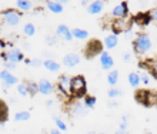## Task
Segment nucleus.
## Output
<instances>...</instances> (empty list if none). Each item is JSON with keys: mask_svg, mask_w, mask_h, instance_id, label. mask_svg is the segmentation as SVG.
Masks as SVG:
<instances>
[{"mask_svg": "<svg viewBox=\"0 0 157 134\" xmlns=\"http://www.w3.org/2000/svg\"><path fill=\"white\" fill-rule=\"evenodd\" d=\"M70 113L73 116H77V117H83V116L87 114V107L83 104L82 101H75L70 106Z\"/></svg>", "mask_w": 157, "mask_h": 134, "instance_id": "obj_14", "label": "nucleus"}, {"mask_svg": "<svg viewBox=\"0 0 157 134\" xmlns=\"http://www.w3.org/2000/svg\"><path fill=\"white\" fill-rule=\"evenodd\" d=\"M149 14H150V19L157 23V7H156V9H153V10H151V12H150Z\"/></svg>", "mask_w": 157, "mask_h": 134, "instance_id": "obj_40", "label": "nucleus"}, {"mask_svg": "<svg viewBox=\"0 0 157 134\" xmlns=\"http://www.w3.org/2000/svg\"><path fill=\"white\" fill-rule=\"evenodd\" d=\"M54 124H56V128L57 130H60L63 133V131H66L67 130V126H66V123L63 121L60 117H54Z\"/></svg>", "mask_w": 157, "mask_h": 134, "instance_id": "obj_29", "label": "nucleus"}, {"mask_svg": "<svg viewBox=\"0 0 157 134\" xmlns=\"http://www.w3.org/2000/svg\"><path fill=\"white\" fill-rule=\"evenodd\" d=\"M0 80L3 81V87L9 88L12 86H16L17 84V77L13 76L9 70H2L0 71Z\"/></svg>", "mask_w": 157, "mask_h": 134, "instance_id": "obj_9", "label": "nucleus"}, {"mask_svg": "<svg viewBox=\"0 0 157 134\" xmlns=\"http://www.w3.org/2000/svg\"><path fill=\"white\" fill-rule=\"evenodd\" d=\"M70 79L69 76L62 74L57 80V90L62 93L64 97H70L71 96V90H70Z\"/></svg>", "mask_w": 157, "mask_h": 134, "instance_id": "obj_6", "label": "nucleus"}, {"mask_svg": "<svg viewBox=\"0 0 157 134\" xmlns=\"http://www.w3.org/2000/svg\"><path fill=\"white\" fill-rule=\"evenodd\" d=\"M130 24H132V21L128 20L127 17L126 19H114L112 23V30H113V34H119L124 33V32H127L130 29Z\"/></svg>", "mask_w": 157, "mask_h": 134, "instance_id": "obj_5", "label": "nucleus"}, {"mask_svg": "<svg viewBox=\"0 0 157 134\" xmlns=\"http://www.w3.org/2000/svg\"><path fill=\"white\" fill-rule=\"evenodd\" d=\"M80 56L77 53H67L64 57H63V66L66 67H76L80 63Z\"/></svg>", "mask_w": 157, "mask_h": 134, "instance_id": "obj_15", "label": "nucleus"}, {"mask_svg": "<svg viewBox=\"0 0 157 134\" xmlns=\"http://www.w3.org/2000/svg\"><path fill=\"white\" fill-rule=\"evenodd\" d=\"M16 9L19 12H30L33 9V3L30 0H16Z\"/></svg>", "mask_w": 157, "mask_h": 134, "instance_id": "obj_19", "label": "nucleus"}, {"mask_svg": "<svg viewBox=\"0 0 157 134\" xmlns=\"http://www.w3.org/2000/svg\"><path fill=\"white\" fill-rule=\"evenodd\" d=\"M6 117H7V107L3 101L0 100V121H6Z\"/></svg>", "mask_w": 157, "mask_h": 134, "instance_id": "obj_33", "label": "nucleus"}, {"mask_svg": "<svg viewBox=\"0 0 157 134\" xmlns=\"http://www.w3.org/2000/svg\"><path fill=\"white\" fill-rule=\"evenodd\" d=\"M86 9H87V13H89V14H93V16L100 14L104 9V2L103 0H93V2L89 3V6H87Z\"/></svg>", "mask_w": 157, "mask_h": 134, "instance_id": "obj_12", "label": "nucleus"}, {"mask_svg": "<svg viewBox=\"0 0 157 134\" xmlns=\"http://www.w3.org/2000/svg\"><path fill=\"white\" fill-rule=\"evenodd\" d=\"M3 66H4V70H13V69H16V66H17V64H14V63H10V61H4V63H3Z\"/></svg>", "mask_w": 157, "mask_h": 134, "instance_id": "obj_38", "label": "nucleus"}, {"mask_svg": "<svg viewBox=\"0 0 157 134\" xmlns=\"http://www.w3.org/2000/svg\"><path fill=\"white\" fill-rule=\"evenodd\" d=\"M149 69H150V73L154 76L157 79V59H154V60H151L150 61V64H149Z\"/></svg>", "mask_w": 157, "mask_h": 134, "instance_id": "obj_35", "label": "nucleus"}, {"mask_svg": "<svg viewBox=\"0 0 157 134\" xmlns=\"http://www.w3.org/2000/svg\"><path fill=\"white\" fill-rule=\"evenodd\" d=\"M71 36L77 40H86L89 37V33H87V30H83V29H73L71 30Z\"/></svg>", "mask_w": 157, "mask_h": 134, "instance_id": "obj_21", "label": "nucleus"}, {"mask_svg": "<svg viewBox=\"0 0 157 134\" xmlns=\"http://www.w3.org/2000/svg\"><path fill=\"white\" fill-rule=\"evenodd\" d=\"M30 117H32V114H30V111H27V110H20V111H17L16 114H14V120L16 121H27V120H30Z\"/></svg>", "mask_w": 157, "mask_h": 134, "instance_id": "obj_20", "label": "nucleus"}, {"mask_svg": "<svg viewBox=\"0 0 157 134\" xmlns=\"http://www.w3.org/2000/svg\"><path fill=\"white\" fill-rule=\"evenodd\" d=\"M136 100L139 101V103H141V104L147 106V91H137Z\"/></svg>", "mask_w": 157, "mask_h": 134, "instance_id": "obj_32", "label": "nucleus"}, {"mask_svg": "<svg viewBox=\"0 0 157 134\" xmlns=\"http://www.w3.org/2000/svg\"><path fill=\"white\" fill-rule=\"evenodd\" d=\"M127 80L132 87H139L140 86V76H139V73H130Z\"/></svg>", "mask_w": 157, "mask_h": 134, "instance_id": "obj_23", "label": "nucleus"}, {"mask_svg": "<svg viewBox=\"0 0 157 134\" xmlns=\"http://www.w3.org/2000/svg\"><path fill=\"white\" fill-rule=\"evenodd\" d=\"M139 76H140V83H143L144 86H149L150 84L149 74H147V73H141V74H139Z\"/></svg>", "mask_w": 157, "mask_h": 134, "instance_id": "obj_37", "label": "nucleus"}, {"mask_svg": "<svg viewBox=\"0 0 157 134\" xmlns=\"http://www.w3.org/2000/svg\"><path fill=\"white\" fill-rule=\"evenodd\" d=\"M2 59L4 61H10V63H20L25 60V56H23V51L20 49H17V47H12V49H9L7 51H4L3 54H2Z\"/></svg>", "mask_w": 157, "mask_h": 134, "instance_id": "obj_4", "label": "nucleus"}, {"mask_svg": "<svg viewBox=\"0 0 157 134\" xmlns=\"http://www.w3.org/2000/svg\"><path fill=\"white\" fill-rule=\"evenodd\" d=\"M37 88H39V93H40V94H43V96H49V94H52V93H53V90H54L53 84L50 83L47 79L39 80Z\"/></svg>", "mask_w": 157, "mask_h": 134, "instance_id": "obj_13", "label": "nucleus"}, {"mask_svg": "<svg viewBox=\"0 0 157 134\" xmlns=\"http://www.w3.org/2000/svg\"><path fill=\"white\" fill-rule=\"evenodd\" d=\"M25 63L30 67H40V66H43V60H40V59H26Z\"/></svg>", "mask_w": 157, "mask_h": 134, "instance_id": "obj_31", "label": "nucleus"}, {"mask_svg": "<svg viewBox=\"0 0 157 134\" xmlns=\"http://www.w3.org/2000/svg\"><path fill=\"white\" fill-rule=\"evenodd\" d=\"M112 16L114 19H126L128 16V3L127 2H121L116 4L112 10Z\"/></svg>", "mask_w": 157, "mask_h": 134, "instance_id": "obj_7", "label": "nucleus"}, {"mask_svg": "<svg viewBox=\"0 0 157 134\" xmlns=\"http://www.w3.org/2000/svg\"><path fill=\"white\" fill-rule=\"evenodd\" d=\"M23 33H25V36H27V37L34 36V33H36V26H34L33 23H27V24H25V27H23Z\"/></svg>", "mask_w": 157, "mask_h": 134, "instance_id": "obj_25", "label": "nucleus"}, {"mask_svg": "<svg viewBox=\"0 0 157 134\" xmlns=\"http://www.w3.org/2000/svg\"><path fill=\"white\" fill-rule=\"evenodd\" d=\"M83 104L86 106L87 109H93L96 106V97L93 96H84V101H83Z\"/></svg>", "mask_w": 157, "mask_h": 134, "instance_id": "obj_27", "label": "nucleus"}, {"mask_svg": "<svg viewBox=\"0 0 157 134\" xmlns=\"http://www.w3.org/2000/svg\"><path fill=\"white\" fill-rule=\"evenodd\" d=\"M151 46H153V43H151V39H150L149 34L146 33H140L134 39V42H133V50L136 54H146V53H149L151 50Z\"/></svg>", "mask_w": 157, "mask_h": 134, "instance_id": "obj_1", "label": "nucleus"}, {"mask_svg": "<svg viewBox=\"0 0 157 134\" xmlns=\"http://www.w3.org/2000/svg\"><path fill=\"white\" fill-rule=\"evenodd\" d=\"M17 93H19L21 97H27V96H29V93H27V87H26L25 83H19V84H17Z\"/></svg>", "mask_w": 157, "mask_h": 134, "instance_id": "obj_34", "label": "nucleus"}, {"mask_svg": "<svg viewBox=\"0 0 157 134\" xmlns=\"http://www.w3.org/2000/svg\"><path fill=\"white\" fill-rule=\"evenodd\" d=\"M0 19L6 23L7 26H12V27H16L19 26L21 20V14L19 10H14V9H6L0 13Z\"/></svg>", "mask_w": 157, "mask_h": 134, "instance_id": "obj_3", "label": "nucleus"}, {"mask_svg": "<svg viewBox=\"0 0 157 134\" xmlns=\"http://www.w3.org/2000/svg\"><path fill=\"white\" fill-rule=\"evenodd\" d=\"M107 96L110 97V99H117V97L123 96V91H121L119 87H110L107 91Z\"/></svg>", "mask_w": 157, "mask_h": 134, "instance_id": "obj_26", "label": "nucleus"}, {"mask_svg": "<svg viewBox=\"0 0 157 134\" xmlns=\"http://www.w3.org/2000/svg\"><path fill=\"white\" fill-rule=\"evenodd\" d=\"M104 47L107 49V50H112V49H114V47L119 44V36H116V34H109V36H106V39H104Z\"/></svg>", "mask_w": 157, "mask_h": 134, "instance_id": "obj_16", "label": "nucleus"}, {"mask_svg": "<svg viewBox=\"0 0 157 134\" xmlns=\"http://www.w3.org/2000/svg\"><path fill=\"white\" fill-rule=\"evenodd\" d=\"M26 84V87H27V93H29V96H36L39 93V88H37V83L36 81H27Z\"/></svg>", "mask_w": 157, "mask_h": 134, "instance_id": "obj_24", "label": "nucleus"}, {"mask_svg": "<svg viewBox=\"0 0 157 134\" xmlns=\"http://www.w3.org/2000/svg\"><path fill=\"white\" fill-rule=\"evenodd\" d=\"M56 3H59V4H62V6H64L66 3H69V0H54Z\"/></svg>", "mask_w": 157, "mask_h": 134, "instance_id": "obj_41", "label": "nucleus"}, {"mask_svg": "<svg viewBox=\"0 0 157 134\" xmlns=\"http://www.w3.org/2000/svg\"><path fill=\"white\" fill-rule=\"evenodd\" d=\"M114 134H127V131H121V130H117Z\"/></svg>", "mask_w": 157, "mask_h": 134, "instance_id": "obj_44", "label": "nucleus"}, {"mask_svg": "<svg viewBox=\"0 0 157 134\" xmlns=\"http://www.w3.org/2000/svg\"><path fill=\"white\" fill-rule=\"evenodd\" d=\"M100 64L103 70H113L114 67V60H113L112 54L107 51H101L100 53Z\"/></svg>", "mask_w": 157, "mask_h": 134, "instance_id": "obj_10", "label": "nucleus"}, {"mask_svg": "<svg viewBox=\"0 0 157 134\" xmlns=\"http://www.w3.org/2000/svg\"><path fill=\"white\" fill-rule=\"evenodd\" d=\"M50 134H63L60 130H57V128H52L50 130Z\"/></svg>", "mask_w": 157, "mask_h": 134, "instance_id": "obj_42", "label": "nucleus"}, {"mask_svg": "<svg viewBox=\"0 0 157 134\" xmlns=\"http://www.w3.org/2000/svg\"><path fill=\"white\" fill-rule=\"evenodd\" d=\"M101 51H103V46H101V43H100L99 40H91V42L87 44L84 53H86V56L89 57V59H91V57L100 54Z\"/></svg>", "mask_w": 157, "mask_h": 134, "instance_id": "obj_8", "label": "nucleus"}, {"mask_svg": "<svg viewBox=\"0 0 157 134\" xmlns=\"http://www.w3.org/2000/svg\"><path fill=\"white\" fill-rule=\"evenodd\" d=\"M56 36H57V39H62L64 42H71V40H73L71 30L69 29L66 24H59L57 26V29H56Z\"/></svg>", "mask_w": 157, "mask_h": 134, "instance_id": "obj_11", "label": "nucleus"}, {"mask_svg": "<svg viewBox=\"0 0 157 134\" xmlns=\"http://www.w3.org/2000/svg\"><path fill=\"white\" fill-rule=\"evenodd\" d=\"M70 90L71 96L75 97H82L86 96L87 91V81L84 79V76H73L70 79Z\"/></svg>", "mask_w": 157, "mask_h": 134, "instance_id": "obj_2", "label": "nucleus"}, {"mask_svg": "<svg viewBox=\"0 0 157 134\" xmlns=\"http://www.w3.org/2000/svg\"><path fill=\"white\" fill-rule=\"evenodd\" d=\"M87 134H106V133H96V131H90V133H87Z\"/></svg>", "mask_w": 157, "mask_h": 134, "instance_id": "obj_45", "label": "nucleus"}, {"mask_svg": "<svg viewBox=\"0 0 157 134\" xmlns=\"http://www.w3.org/2000/svg\"><path fill=\"white\" fill-rule=\"evenodd\" d=\"M117 81H119V70H110L107 74V83L114 87Z\"/></svg>", "mask_w": 157, "mask_h": 134, "instance_id": "obj_22", "label": "nucleus"}, {"mask_svg": "<svg viewBox=\"0 0 157 134\" xmlns=\"http://www.w3.org/2000/svg\"><path fill=\"white\" fill-rule=\"evenodd\" d=\"M44 40H46V44H47V46H56L59 42V39L56 34H47Z\"/></svg>", "mask_w": 157, "mask_h": 134, "instance_id": "obj_30", "label": "nucleus"}, {"mask_svg": "<svg viewBox=\"0 0 157 134\" xmlns=\"http://www.w3.org/2000/svg\"><path fill=\"white\" fill-rule=\"evenodd\" d=\"M43 67H44L46 70L52 71V73H57V71L60 70V64H59L56 60H53V59L43 60Z\"/></svg>", "mask_w": 157, "mask_h": 134, "instance_id": "obj_17", "label": "nucleus"}, {"mask_svg": "<svg viewBox=\"0 0 157 134\" xmlns=\"http://www.w3.org/2000/svg\"><path fill=\"white\" fill-rule=\"evenodd\" d=\"M46 6H47V9H49L52 13H54V14H60V13H63V10H64V7H63L62 4L56 3L54 0H46Z\"/></svg>", "mask_w": 157, "mask_h": 134, "instance_id": "obj_18", "label": "nucleus"}, {"mask_svg": "<svg viewBox=\"0 0 157 134\" xmlns=\"http://www.w3.org/2000/svg\"><path fill=\"white\" fill-rule=\"evenodd\" d=\"M150 20H151V19H150L149 13H143V14H137L136 16V21H139L141 24H147Z\"/></svg>", "mask_w": 157, "mask_h": 134, "instance_id": "obj_28", "label": "nucleus"}, {"mask_svg": "<svg viewBox=\"0 0 157 134\" xmlns=\"http://www.w3.org/2000/svg\"><path fill=\"white\" fill-rule=\"evenodd\" d=\"M123 61H124V63H130V61H133V56L130 54L128 51L123 54Z\"/></svg>", "mask_w": 157, "mask_h": 134, "instance_id": "obj_39", "label": "nucleus"}, {"mask_svg": "<svg viewBox=\"0 0 157 134\" xmlns=\"http://www.w3.org/2000/svg\"><path fill=\"white\" fill-rule=\"evenodd\" d=\"M127 126H128V117H127V116H123V117H121V121H120L119 130L126 131V130H127Z\"/></svg>", "mask_w": 157, "mask_h": 134, "instance_id": "obj_36", "label": "nucleus"}, {"mask_svg": "<svg viewBox=\"0 0 157 134\" xmlns=\"http://www.w3.org/2000/svg\"><path fill=\"white\" fill-rule=\"evenodd\" d=\"M46 106H47V107H52V106H53V100H47L46 101Z\"/></svg>", "mask_w": 157, "mask_h": 134, "instance_id": "obj_43", "label": "nucleus"}]
</instances>
